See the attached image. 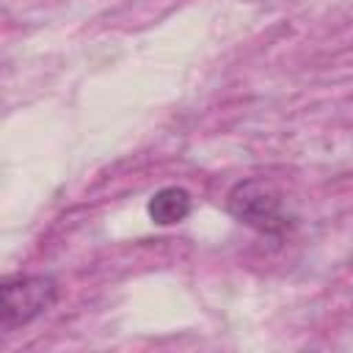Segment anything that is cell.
I'll use <instances>...</instances> for the list:
<instances>
[{
	"mask_svg": "<svg viewBox=\"0 0 353 353\" xmlns=\"http://www.w3.org/2000/svg\"><path fill=\"white\" fill-rule=\"evenodd\" d=\"M226 210L243 226L268 237H281L290 229V218L281 204V193L265 179H243L226 196Z\"/></svg>",
	"mask_w": 353,
	"mask_h": 353,
	"instance_id": "6da1fadb",
	"label": "cell"
},
{
	"mask_svg": "<svg viewBox=\"0 0 353 353\" xmlns=\"http://www.w3.org/2000/svg\"><path fill=\"white\" fill-rule=\"evenodd\" d=\"M0 295H3L0 328L8 334L14 328L33 323L58 301V281L52 276H41V273L8 276V279H3Z\"/></svg>",
	"mask_w": 353,
	"mask_h": 353,
	"instance_id": "7a4b0ae2",
	"label": "cell"
},
{
	"mask_svg": "<svg viewBox=\"0 0 353 353\" xmlns=\"http://www.w3.org/2000/svg\"><path fill=\"white\" fill-rule=\"evenodd\" d=\"M190 207H193V199L185 188H160L152 199H149V218L160 226H171V223H179L190 215Z\"/></svg>",
	"mask_w": 353,
	"mask_h": 353,
	"instance_id": "3957f363",
	"label": "cell"
}]
</instances>
